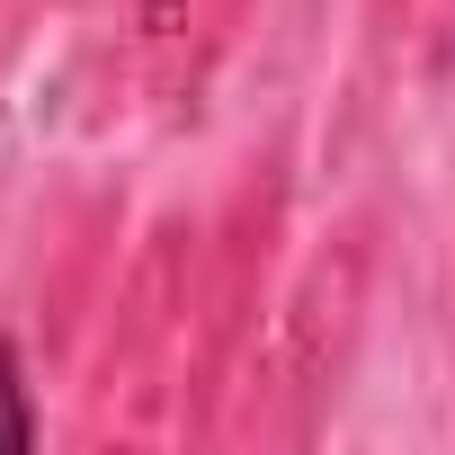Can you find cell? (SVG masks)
I'll use <instances>...</instances> for the list:
<instances>
[{
  "instance_id": "cell-1",
  "label": "cell",
  "mask_w": 455,
  "mask_h": 455,
  "mask_svg": "<svg viewBox=\"0 0 455 455\" xmlns=\"http://www.w3.org/2000/svg\"><path fill=\"white\" fill-rule=\"evenodd\" d=\"M36 437V411H28V384H19V348L0 339V446H28Z\"/></svg>"
}]
</instances>
